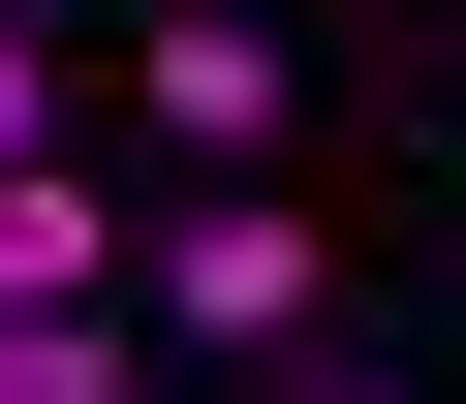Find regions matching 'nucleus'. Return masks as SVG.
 I'll use <instances>...</instances> for the list:
<instances>
[{"instance_id": "nucleus-3", "label": "nucleus", "mask_w": 466, "mask_h": 404, "mask_svg": "<svg viewBox=\"0 0 466 404\" xmlns=\"http://www.w3.org/2000/svg\"><path fill=\"white\" fill-rule=\"evenodd\" d=\"M0 311H125V218H94L63 156H0Z\"/></svg>"}, {"instance_id": "nucleus-5", "label": "nucleus", "mask_w": 466, "mask_h": 404, "mask_svg": "<svg viewBox=\"0 0 466 404\" xmlns=\"http://www.w3.org/2000/svg\"><path fill=\"white\" fill-rule=\"evenodd\" d=\"M0 156H63V63H32V32H0Z\"/></svg>"}, {"instance_id": "nucleus-6", "label": "nucleus", "mask_w": 466, "mask_h": 404, "mask_svg": "<svg viewBox=\"0 0 466 404\" xmlns=\"http://www.w3.org/2000/svg\"><path fill=\"white\" fill-rule=\"evenodd\" d=\"M280 404H404V373H280Z\"/></svg>"}, {"instance_id": "nucleus-1", "label": "nucleus", "mask_w": 466, "mask_h": 404, "mask_svg": "<svg viewBox=\"0 0 466 404\" xmlns=\"http://www.w3.org/2000/svg\"><path fill=\"white\" fill-rule=\"evenodd\" d=\"M311 218H280V156H218L187 218H125V311H156V373H311Z\"/></svg>"}, {"instance_id": "nucleus-2", "label": "nucleus", "mask_w": 466, "mask_h": 404, "mask_svg": "<svg viewBox=\"0 0 466 404\" xmlns=\"http://www.w3.org/2000/svg\"><path fill=\"white\" fill-rule=\"evenodd\" d=\"M125 94H156V156H280V94H311V63L249 32V0H156V63H125Z\"/></svg>"}, {"instance_id": "nucleus-7", "label": "nucleus", "mask_w": 466, "mask_h": 404, "mask_svg": "<svg viewBox=\"0 0 466 404\" xmlns=\"http://www.w3.org/2000/svg\"><path fill=\"white\" fill-rule=\"evenodd\" d=\"M0 32H32V0H0Z\"/></svg>"}, {"instance_id": "nucleus-4", "label": "nucleus", "mask_w": 466, "mask_h": 404, "mask_svg": "<svg viewBox=\"0 0 466 404\" xmlns=\"http://www.w3.org/2000/svg\"><path fill=\"white\" fill-rule=\"evenodd\" d=\"M0 404H156V311H0Z\"/></svg>"}]
</instances>
